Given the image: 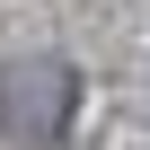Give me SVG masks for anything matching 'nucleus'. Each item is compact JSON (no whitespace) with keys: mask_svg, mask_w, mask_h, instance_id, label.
<instances>
[{"mask_svg":"<svg viewBox=\"0 0 150 150\" xmlns=\"http://www.w3.org/2000/svg\"><path fill=\"white\" fill-rule=\"evenodd\" d=\"M71 115H80V80H71V62L53 53H27L0 71V132L18 150H62Z\"/></svg>","mask_w":150,"mask_h":150,"instance_id":"nucleus-1","label":"nucleus"}]
</instances>
